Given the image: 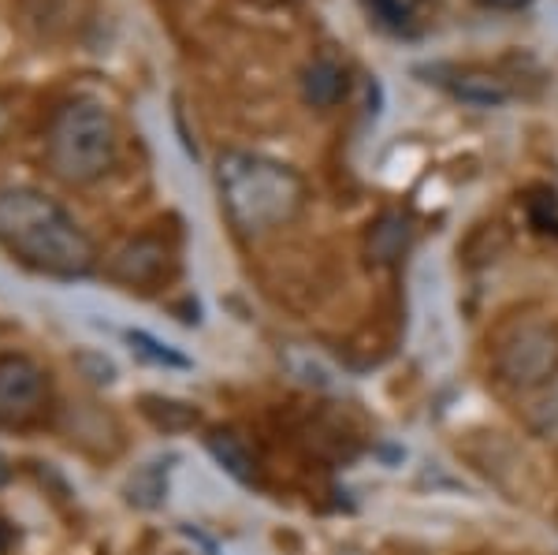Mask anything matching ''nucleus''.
<instances>
[{"mask_svg": "<svg viewBox=\"0 0 558 555\" xmlns=\"http://www.w3.org/2000/svg\"><path fill=\"white\" fill-rule=\"evenodd\" d=\"M220 209L242 239H260L299 220L310 198L302 172L250 149H228L216 160Z\"/></svg>", "mask_w": 558, "mask_h": 555, "instance_id": "nucleus-1", "label": "nucleus"}, {"mask_svg": "<svg viewBox=\"0 0 558 555\" xmlns=\"http://www.w3.org/2000/svg\"><path fill=\"white\" fill-rule=\"evenodd\" d=\"M142 414H146L157 429H168V433L191 429V425H197V418H202L191 402H175V399H160V396L142 399Z\"/></svg>", "mask_w": 558, "mask_h": 555, "instance_id": "nucleus-12", "label": "nucleus"}, {"mask_svg": "<svg viewBox=\"0 0 558 555\" xmlns=\"http://www.w3.org/2000/svg\"><path fill=\"white\" fill-rule=\"evenodd\" d=\"M75 365H78V370H83L94 384H112V381H116V365L108 362L105 354L86 351V354H78V358H75Z\"/></svg>", "mask_w": 558, "mask_h": 555, "instance_id": "nucleus-16", "label": "nucleus"}, {"mask_svg": "<svg viewBox=\"0 0 558 555\" xmlns=\"http://www.w3.org/2000/svg\"><path fill=\"white\" fill-rule=\"evenodd\" d=\"M168 273H172V250L157 236H138L108 262V276L131 291H153L160 280H168Z\"/></svg>", "mask_w": 558, "mask_h": 555, "instance_id": "nucleus-6", "label": "nucleus"}, {"mask_svg": "<svg viewBox=\"0 0 558 555\" xmlns=\"http://www.w3.org/2000/svg\"><path fill=\"white\" fill-rule=\"evenodd\" d=\"M350 94V68L343 60H336L331 52L313 57L302 71V97L313 109H336L339 101H347Z\"/></svg>", "mask_w": 558, "mask_h": 555, "instance_id": "nucleus-9", "label": "nucleus"}, {"mask_svg": "<svg viewBox=\"0 0 558 555\" xmlns=\"http://www.w3.org/2000/svg\"><path fill=\"white\" fill-rule=\"evenodd\" d=\"M116 123L101 101H68L64 109H57L45 134V157L57 179H64L71 186L97 183L108 168L116 165Z\"/></svg>", "mask_w": 558, "mask_h": 555, "instance_id": "nucleus-3", "label": "nucleus"}, {"mask_svg": "<svg viewBox=\"0 0 558 555\" xmlns=\"http://www.w3.org/2000/svg\"><path fill=\"white\" fill-rule=\"evenodd\" d=\"M481 8H488V12H521L525 4H533V0H476Z\"/></svg>", "mask_w": 558, "mask_h": 555, "instance_id": "nucleus-17", "label": "nucleus"}, {"mask_svg": "<svg viewBox=\"0 0 558 555\" xmlns=\"http://www.w3.org/2000/svg\"><path fill=\"white\" fill-rule=\"evenodd\" d=\"M128 343H131L134 354L146 358V362H153V365H168V370H186V365H191V358H183L179 351H172V347H165L160 339H153L146 333H131Z\"/></svg>", "mask_w": 558, "mask_h": 555, "instance_id": "nucleus-15", "label": "nucleus"}, {"mask_svg": "<svg viewBox=\"0 0 558 555\" xmlns=\"http://www.w3.org/2000/svg\"><path fill=\"white\" fill-rule=\"evenodd\" d=\"M492 370L499 384L521 396L551 388L558 377V328L551 321H514L492 347Z\"/></svg>", "mask_w": 558, "mask_h": 555, "instance_id": "nucleus-4", "label": "nucleus"}, {"mask_svg": "<svg viewBox=\"0 0 558 555\" xmlns=\"http://www.w3.org/2000/svg\"><path fill=\"white\" fill-rule=\"evenodd\" d=\"M49 402V373L26 354L0 358V429L26 425Z\"/></svg>", "mask_w": 558, "mask_h": 555, "instance_id": "nucleus-5", "label": "nucleus"}, {"mask_svg": "<svg viewBox=\"0 0 558 555\" xmlns=\"http://www.w3.org/2000/svg\"><path fill=\"white\" fill-rule=\"evenodd\" d=\"M205 447H209L213 459L220 462L239 485H257V455L250 451L239 433H231V429H213V433L205 436Z\"/></svg>", "mask_w": 558, "mask_h": 555, "instance_id": "nucleus-10", "label": "nucleus"}, {"mask_svg": "<svg viewBox=\"0 0 558 555\" xmlns=\"http://www.w3.org/2000/svg\"><path fill=\"white\" fill-rule=\"evenodd\" d=\"M525 425L529 433L536 436V441L558 447V391H547L544 396H536L533 402L525 407Z\"/></svg>", "mask_w": 558, "mask_h": 555, "instance_id": "nucleus-13", "label": "nucleus"}, {"mask_svg": "<svg viewBox=\"0 0 558 555\" xmlns=\"http://www.w3.org/2000/svg\"><path fill=\"white\" fill-rule=\"evenodd\" d=\"M417 239V224L407 209H384L365 231V262L373 268H395L410 254Z\"/></svg>", "mask_w": 558, "mask_h": 555, "instance_id": "nucleus-7", "label": "nucleus"}, {"mask_svg": "<svg viewBox=\"0 0 558 555\" xmlns=\"http://www.w3.org/2000/svg\"><path fill=\"white\" fill-rule=\"evenodd\" d=\"M175 455H168V459H157V462H146L134 478L128 481V499L134 507H160V499H165L168 492V470H172Z\"/></svg>", "mask_w": 558, "mask_h": 555, "instance_id": "nucleus-11", "label": "nucleus"}, {"mask_svg": "<svg viewBox=\"0 0 558 555\" xmlns=\"http://www.w3.org/2000/svg\"><path fill=\"white\" fill-rule=\"evenodd\" d=\"M413 8H417V0H365V12L368 20L376 26H384V31H410L413 26Z\"/></svg>", "mask_w": 558, "mask_h": 555, "instance_id": "nucleus-14", "label": "nucleus"}, {"mask_svg": "<svg viewBox=\"0 0 558 555\" xmlns=\"http://www.w3.org/2000/svg\"><path fill=\"white\" fill-rule=\"evenodd\" d=\"M0 243L23 265L49 276H86L97 262L89 236L68 217L64 205L31 186L0 191Z\"/></svg>", "mask_w": 558, "mask_h": 555, "instance_id": "nucleus-2", "label": "nucleus"}, {"mask_svg": "<svg viewBox=\"0 0 558 555\" xmlns=\"http://www.w3.org/2000/svg\"><path fill=\"white\" fill-rule=\"evenodd\" d=\"M0 128H4V109H0Z\"/></svg>", "mask_w": 558, "mask_h": 555, "instance_id": "nucleus-18", "label": "nucleus"}, {"mask_svg": "<svg viewBox=\"0 0 558 555\" xmlns=\"http://www.w3.org/2000/svg\"><path fill=\"white\" fill-rule=\"evenodd\" d=\"M439 86L451 97H458L462 105H473V109H499V105L510 101V83L492 71H476V68H447L444 79H436Z\"/></svg>", "mask_w": 558, "mask_h": 555, "instance_id": "nucleus-8", "label": "nucleus"}]
</instances>
